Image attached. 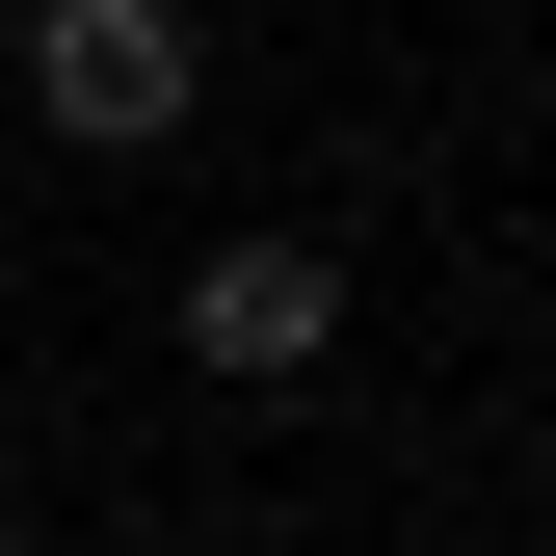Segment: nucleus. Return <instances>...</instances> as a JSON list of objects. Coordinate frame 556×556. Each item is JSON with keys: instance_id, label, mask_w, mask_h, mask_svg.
Instances as JSON below:
<instances>
[{"instance_id": "1", "label": "nucleus", "mask_w": 556, "mask_h": 556, "mask_svg": "<svg viewBox=\"0 0 556 556\" xmlns=\"http://www.w3.org/2000/svg\"><path fill=\"white\" fill-rule=\"evenodd\" d=\"M27 106H53V160H160L186 106H213V27H186V0H27Z\"/></svg>"}, {"instance_id": "2", "label": "nucleus", "mask_w": 556, "mask_h": 556, "mask_svg": "<svg viewBox=\"0 0 556 556\" xmlns=\"http://www.w3.org/2000/svg\"><path fill=\"white\" fill-rule=\"evenodd\" d=\"M318 344H344V265H318V239H213V265H186V371H239V397H292Z\"/></svg>"}, {"instance_id": "3", "label": "nucleus", "mask_w": 556, "mask_h": 556, "mask_svg": "<svg viewBox=\"0 0 556 556\" xmlns=\"http://www.w3.org/2000/svg\"><path fill=\"white\" fill-rule=\"evenodd\" d=\"M0 556H53V530H0Z\"/></svg>"}, {"instance_id": "4", "label": "nucleus", "mask_w": 556, "mask_h": 556, "mask_svg": "<svg viewBox=\"0 0 556 556\" xmlns=\"http://www.w3.org/2000/svg\"><path fill=\"white\" fill-rule=\"evenodd\" d=\"M0 27H27V0H0Z\"/></svg>"}]
</instances>
